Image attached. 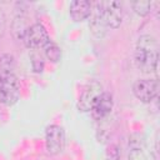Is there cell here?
<instances>
[{
	"label": "cell",
	"mask_w": 160,
	"mask_h": 160,
	"mask_svg": "<svg viewBox=\"0 0 160 160\" xmlns=\"http://www.w3.org/2000/svg\"><path fill=\"white\" fill-rule=\"evenodd\" d=\"M135 64L144 74L155 71L158 79L159 46L158 41L151 35H141L135 45Z\"/></svg>",
	"instance_id": "1"
},
{
	"label": "cell",
	"mask_w": 160,
	"mask_h": 160,
	"mask_svg": "<svg viewBox=\"0 0 160 160\" xmlns=\"http://www.w3.org/2000/svg\"><path fill=\"white\" fill-rule=\"evenodd\" d=\"M22 41L28 49L38 50V49H42L50 41V38L45 26L41 22H35L29 26V29L26 30L22 38Z\"/></svg>",
	"instance_id": "2"
},
{
	"label": "cell",
	"mask_w": 160,
	"mask_h": 160,
	"mask_svg": "<svg viewBox=\"0 0 160 160\" xmlns=\"http://www.w3.org/2000/svg\"><path fill=\"white\" fill-rule=\"evenodd\" d=\"M132 92L141 102L150 104L158 98L159 81L158 79H139L132 85Z\"/></svg>",
	"instance_id": "3"
},
{
	"label": "cell",
	"mask_w": 160,
	"mask_h": 160,
	"mask_svg": "<svg viewBox=\"0 0 160 160\" xmlns=\"http://www.w3.org/2000/svg\"><path fill=\"white\" fill-rule=\"evenodd\" d=\"M128 160H156L152 151L149 150L142 135L132 134L129 136Z\"/></svg>",
	"instance_id": "4"
},
{
	"label": "cell",
	"mask_w": 160,
	"mask_h": 160,
	"mask_svg": "<svg viewBox=\"0 0 160 160\" xmlns=\"http://www.w3.org/2000/svg\"><path fill=\"white\" fill-rule=\"evenodd\" d=\"M104 92L102 90V85L98 81V80H91L86 84V86L84 88L82 92L79 96L78 100V109L82 112H90L91 108L94 106L95 101L99 99V96Z\"/></svg>",
	"instance_id": "5"
},
{
	"label": "cell",
	"mask_w": 160,
	"mask_h": 160,
	"mask_svg": "<svg viewBox=\"0 0 160 160\" xmlns=\"http://www.w3.org/2000/svg\"><path fill=\"white\" fill-rule=\"evenodd\" d=\"M20 98V82L16 75L0 79V102L11 106Z\"/></svg>",
	"instance_id": "6"
},
{
	"label": "cell",
	"mask_w": 160,
	"mask_h": 160,
	"mask_svg": "<svg viewBox=\"0 0 160 160\" xmlns=\"http://www.w3.org/2000/svg\"><path fill=\"white\" fill-rule=\"evenodd\" d=\"M45 148L50 155L60 154L65 148V131L59 125H49L45 130Z\"/></svg>",
	"instance_id": "7"
},
{
	"label": "cell",
	"mask_w": 160,
	"mask_h": 160,
	"mask_svg": "<svg viewBox=\"0 0 160 160\" xmlns=\"http://www.w3.org/2000/svg\"><path fill=\"white\" fill-rule=\"evenodd\" d=\"M102 16L108 28L118 29L124 18L122 4L120 1H102Z\"/></svg>",
	"instance_id": "8"
},
{
	"label": "cell",
	"mask_w": 160,
	"mask_h": 160,
	"mask_svg": "<svg viewBox=\"0 0 160 160\" xmlns=\"http://www.w3.org/2000/svg\"><path fill=\"white\" fill-rule=\"evenodd\" d=\"M89 29L91 34L98 39H101L105 36L108 31V25L102 16V1H96L94 4L91 9V14H90Z\"/></svg>",
	"instance_id": "9"
},
{
	"label": "cell",
	"mask_w": 160,
	"mask_h": 160,
	"mask_svg": "<svg viewBox=\"0 0 160 160\" xmlns=\"http://www.w3.org/2000/svg\"><path fill=\"white\" fill-rule=\"evenodd\" d=\"M112 106H114V100H112L111 94L104 91L99 96V99L95 101L94 106L90 110L92 119L98 120V121L104 120L108 115H110V112L112 110Z\"/></svg>",
	"instance_id": "10"
},
{
	"label": "cell",
	"mask_w": 160,
	"mask_h": 160,
	"mask_svg": "<svg viewBox=\"0 0 160 160\" xmlns=\"http://www.w3.org/2000/svg\"><path fill=\"white\" fill-rule=\"evenodd\" d=\"M91 9H92V4L89 0H74L70 2V8H69L70 18L75 22H81L90 16Z\"/></svg>",
	"instance_id": "11"
},
{
	"label": "cell",
	"mask_w": 160,
	"mask_h": 160,
	"mask_svg": "<svg viewBox=\"0 0 160 160\" xmlns=\"http://www.w3.org/2000/svg\"><path fill=\"white\" fill-rule=\"evenodd\" d=\"M29 24L26 21V16L20 12V14H16V16L14 18L12 22H11V32L14 35L15 39L18 40H22L26 30L29 29Z\"/></svg>",
	"instance_id": "12"
},
{
	"label": "cell",
	"mask_w": 160,
	"mask_h": 160,
	"mask_svg": "<svg viewBox=\"0 0 160 160\" xmlns=\"http://www.w3.org/2000/svg\"><path fill=\"white\" fill-rule=\"evenodd\" d=\"M15 58L11 54H2L0 56V79L15 75Z\"/></svg>",
	"instance_id": "13"
},
{
	"label": "cell",
	"mask_w": 160,
	"mask_h": 160,
	"mask_svg": "<svg viewBox=\"0 0 160 160\" xmlns=\"http://www.w3.org/2000/svg\"><path fill=\"white\" fill-rule=\"evenodd\" d=\"M42 49H44V54H45L46 59L50 60L51 62H58L61 59V49L59 48L58 44L52 42L51 40Z\"/></svg>",
	"instance_id": "14"
},
{
	"label": "cell",
	"mask_w": 160,
	"mask_h": 160,
	"mask_svg": "<svg viewBox=\"0 0 160 160\" xmlns=\"http://www.w3.org/2000/svg\"><path fill=\"white\" fill-rule=\"evenodd\" d=\"M131 6H132V10L140 15V16H146L151 9H152V2L146 0V1H134L131 2Z\"/></svg>",
	"instance_id": "15"
},
{
	"label": "cell",
	"mask_w": 160,
	"mask_h": 160,
	"mask_svg": "<svg viewBox=\"0 0 160 160\" xmlns=\"http://www.w3.org/2000/svg\"><path fill=\"white\" fill-rule=\"evenodd\" d=\"M31 65H32V70L35 72H41L44 69V60L40 55H32V60H31Z\"/></svg>",
	"instance_id": "16"
},
{
	"label": "cell",
	"mask_w": 160,
	"mask_h": 160,
	"mask_svg": "<svg viewBox=\"0 0 160 160\" xmlns=\"http://www.w3.org/2000/svg\"><path fill=\"white\" fill-rule=\"evenodd\" d=\"M105 160H120V151H119V148L116 145H111L108 149Z\"/></svg>",
	"instance_id": "17"
},
{
	"label": "cell",
	"mask_w": 160,
	"mask_h": 160,
	"mask_svg": "<svg viewBox=\"0 0 160 160\" xmlns=\"http://www.w3.org/2000/svg\"><path fill=\"white\" fill-rule=\"evenodd\" d=\"M5 28H6V18H5V12L2 11V9H0V39L4 36Z\"/></svg>",
	"instance_id": "18"
}]
</instances>
